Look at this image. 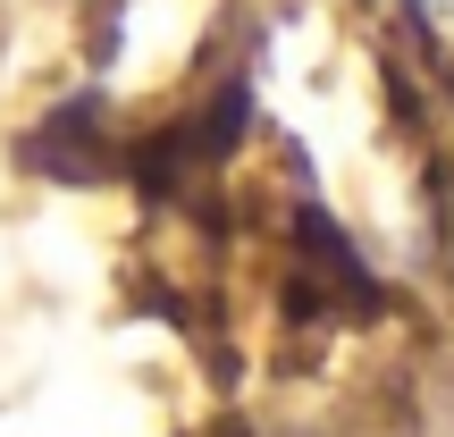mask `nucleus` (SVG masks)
<instances>
[]
</instances>
